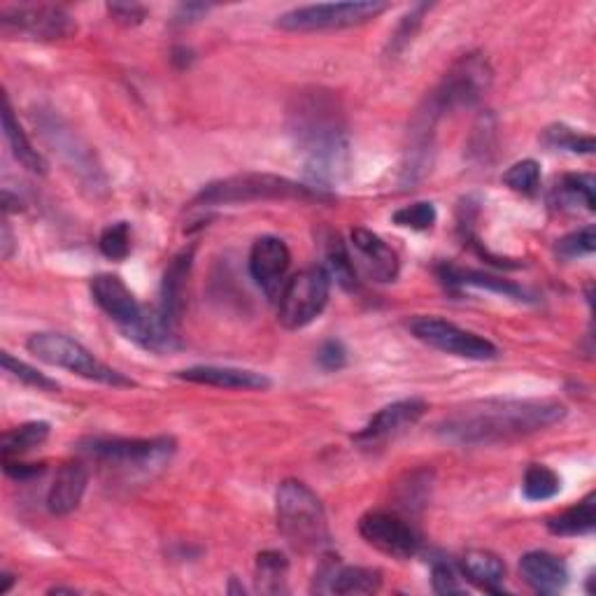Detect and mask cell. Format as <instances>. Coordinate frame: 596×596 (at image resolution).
Wrapping results in <instances>:
<instances>
[{
  "mask_svg": "<svg viewBox=\"0 0 596 596\" xmlns=\"http://www.w3.org/2000/svg\"><path fill=\"white\" fill-rule=\"evenodd\" d=\"M540 142L550 150L559 152H571V154H594V138L577 133L575 129L566 124H552L540 136Z\"/></svg>",
  "mask_w": 596,
  "mask_h": 596,
  "instance_id": "d6a6232c",
  "label": "cell"
},
{
  "mask_svg": "<svg viewBox=\"0 0 596 596\" xmlns=\"http://www.w3.org/2000/svg\"><path fill=\"white\" fill-rule=\"evenodd\" d=\"M3 131H5V138H8V144H10L14 159L20 161L26 171H31L35 175H47V171H49L47 159L33 148V142L28 140V136L22 129V124L16 121V117H14V110H12L8 96H5V107H3Z\"/></svg>",
  "mask_w": 596,
  "mask_h": 596,
  "instance_id": "4316f807",
  "label": "cell"
},
{
  "mask_svg": "<svg viewBox=\"0 0 596 596\" xmlns=\"http://www.w3.org/2000/svg\"><path fill=\"white\" fill-rule=\"evenodd\" d=\"M519 573L525 577V583L538 594H559L569 585L566 564L546 550H534L522 557Z\"/></svg>",
  "mask_w": 596,
  "mask_h": 596,
  "instance_id": "7402d4cb",
  "label": "cell"
},
{
  "mask_svg": "<svg viewBox=\"0 0 596 596\" xmlns=\"http://www.w3.org/2000/svg\"><path fill=\"white\" fill-rule=\"evenodd\" d=\"M566 418L554 399H484L457 408L439 424V433L457 445H496L527 439Z\"/></svg>",
  "mask_w": 596,
  "mask_h": 596,
  "instance_id": "7a4b0ae2",
  "label": "cell"
},
{
  "mask_svg": "<svg viewBox=\"0 0 596 596\" xmlns=\"http://www.w3.org/2000/svg\"><path fill=\"white\" fill-rule=\"evenodd\" d=\"M210 10V5H203V3H187V5H179L177 8V14H175V24H194L201 20V16Z\"/></svg>",
  "mask_w": 596,
  "mask_h": 596,
  "instance_id": "bcb514c9",
  "label": "cell"
},
{
  "mask_svg": "<svg viewBox=\"0 0 596 596\" xmlns=\"http://www.w3.org/2000/svg\"><path fill=\"white\" fill-rule=\"evenodd\" d=\"M594 527H596L594 494L548 519V531L554 536H585L592 534Z\"/></svg>",
  "mask_w": 596,
  "mask_h": 596,
  "instance_id": "f1b7e54d",
  "label": "cell"
},
{
  "mask_svg": "<svg viewBox=\"0 0 596 596\" xmlns=\"http://www.w3.org/2000/svg\"><path fill=\"white\" fill-rule=\"evenodd\" d=\"M98 247L107 259L121 261L131 255V224L129 222H115L110 226H105Z\"/></svg>",
  "mask_w": 596,
  "mask_h": 596,
  "instance_id": "8d00e7d4",
  "label": "cell"
},
{
  "mask_svg": "<svg viewBox=\"0 0 596 596\" xmlns=\"http://www.w3.org/2000/svg\"><path fill=\"white\" fill-rule=\"evenodd\" d=\"M89 468L84 461H66L47 492V511L57 517H66L80 509L86 494Z\"/></svg>",
  "mask_w": 596,
  "mask_h": 596,
  "instance_id": "ffe728a7",
  "label": "cell"
},
{
  "mask_svg": "<svg viewBox=\"0 0 596 596\" xmlns=\"http://www.w3.org/2000/svg\"><path fill=\"white\" fill-rule=\"evenodd\" d=\"M439 278L445 287L453 289H461V287H478V289H487V292L501 294L505 299H515V301H531V294L527 292L525 287H519L511 280H501L496 276L482 273V270H471V268H459L453 264H443L439 268Z\"/></svg>",
  "mask_w": 596,
  "mask_h": 596,
  "instance_id": "cb8c5ba5",
  "label": "cell"
},
{
  "mask_svg": "<svg viewBox=\"0 0 596 596\" xmlns=\"http://www.w3.org/2000/svg\"><path fill=\"white\" fill-rule=\"evenodd\" d=\"M492 78V66L482 54H466V57L455 61L453 68L445 72L441 84L433 89L420 113L439 124L445 113L474 107L490 92Z\"/></svg>",
  "mask_w": 596,
  "mask_h": 596,
  "instance_id": "8992f818",
  "label": "cell"
},
{
  "mask_svg": "<svg viewBox=\"0 0 596 596\" xmlns=\"http://www.w3.org/2000/svg\"><path fill=\"white\" fill-rule=\"evenodd\" d=\"M289 266H292V252L278 236H261L249 249V276L268 299H278L287 282Z\"/></svg>",
  "mask_w": 596,
  "mask_h": 596,
  "instance_id": "5bb4252c",
  "label": "cell"
},
{
  "mask_svg": "<svg viewBox=\"0 0 596 596\" xmlns=\"http://www.w3.org/2000/svg\"><path fill=\"white\" fill-rule=\"evenodd\" d=\"M177 327L179 324L171 322L159 308L150 311L142 308V315L131 324V327H126L121 331L126 334V338H131L148 352L171 354L183 350V340H179Z\"/></svg>",
  "mask_w": 596,
  "mask_h": 596,
  "instance_id": "d6986e66",
  "label": "cell"
},
{
  "mask_svg": "<svg viewBox=\"0 0 596 596\" xmlns=\"http://www.w3.org/2000/svg\"><path fill=\"white\" fill-rule=\"evenodd\" d=\"M596 249V229L594 224H587L583 229H577L569 236L557 241V255L562 259H581L594 255Z\"/></svg>",
  "mask_w": 596,
  "mask_h": 596,
  "instance_id": "f35d334b",
  "label": "cell"
},
{
  "mask_svg": "<svg viewBox=\"0 0 596 596\" xmlns=\"http://www.w3.org/2000/svg\"><path fill=\"white\" fill-rule=\"evenodd\" d=\"M0 364H3L5 373H10L14 381H20L28 387H35L38 392H59L61 389V385L57 381H51L49 375L28 366L26 361L14 359L10 352H3V357H0Z\"/></svg>",
  "mask_w": 596,
  "mask_h": 596,
  "instance_id": "e575fe53",
  "label": "cell"
},
{
  "mask_svg": "<svg viewBox=\"0 0 596 596\" xmlns=\"http://www.w3.org/2000/svg\"><path fill=\"white\" fill-rule=\"evenodd\" d=\"M0 249H3V259H10L14 255V236H12V229H10V222H8V214L3 220V236H0Z\"/></svg>",
  "mask_w": 596,
  "mask_h": 596,
  "instance_id": "7dc6e473",
  "label": "cell"
},
{
  "mask_svg": "<svg viewBox=\"0 0 596 596\" xmlns=\"http://www.w3.org/2000/svg\"><path fill=\"white\" fill-rule=\"evenodd\" d=\"M191 49H187V47H177L175 51H173V61H179V66H189L191 63Z\"/></svg>",
  "mask_w": 596,
  "mask_h": 596,
  "instance_id": "c3c4849f",
  "label": "cell"
},
{
  "mask_svg": "<svg viewBox=\"0 0 596 596\" xmlns=\"http://www.w3.org/2000/svg\"><path fill=\"white\" fill-rule=\"evenodd\" d=\"M3 35H26L31 40L57 43L78 31L72 16L59 5H12L0 10Z\"/></svg>",
  "mask_w": 596,
  "mask_h": 596,
  "instance_id": "8fae6325",
  "label": "cell"
},
{
  "mask_svg": "<svg viewBox=\"0 0 596 596\" xmlns=\"http://www.w3.org/2000/svg\"><path fill=\"white\" fill-rule=\"evenodd\" d=\"M431 587L436 594H464L466 585L461 583V569L453 562H436L431 569Z\"/></svg>",
  "mask_w": 596,
  "mask_h": 596,
  "instance_id": "b9f144b4",
  "label": "cell"
},
{
  "mask_svg": "<svg viewBox=\"0 0 596 596\" xmlns=\"http://www.w3.org/2000/svg\"><path fill=\"white\" fill-rule=\"evenodd\" d=\"M324 245V270H327L331 282L336 280L342 289L348 292H357L359 289V278H357V266L350 255L348 245L342 243V238L334 231H327V236L322 238Z\"/></svg>",
  "mask_w": 596,
  "mask_h": 596,
  "instance_id": "484cf974",
  "label": "cell"
},
{
  "mask_svg": "<svg viewBox=\"0 0 596 596\" xmlns=\"http://www.w3.org/2000/svg\"><path fill=\"white\" fill-rule=\"evenodd\" d=\"M92 296L98 308L119 324V329L131 327V324L142 315V305L119 276L113 273L96 276L92 280Z\"/></svg>",
  "mask_w": 596,
  "mask_h": 596,
  "instance_id": "ac0fdd59",
  "label": "cell"
},
{
  "mask_svg": "<svg viewBox=\"0 0 596 596\" xmlns=\"http://www.w3.org/2000/svg\"><path fill=\"white\" fill-rule=\"evenodd\" d=\"M410 334L422 340L424 346L441 350L445 354L471 359V361H492L499 357V348L492 340H487L474 331H466L457 324L441 317H412L408 322Z\"/></svg>",
  "mask_w": 596,
  "mask_h": 596,
  "instance_id": "30bf717a",
  "label": "cell"
},
{
  "mask_svg": "<svg viewBox=\"0 0 596 596\" xmlns=\"http://www.w3.org/2000/svg\"><path fill=\"white\" fill-rule=\"evenodd\" d=\"M461 575H466L482 592L501 594L505 581L503 559L490 550H471L461 559Z\"/></svg>",
  "mask_w": 596,
  "mask_h": 596,
  "instance_id": "d4e9b609",
  "label": "cell"
},
{
  "mask_svg": "<svg viewBox=\"0 0 596 596\" xmlns=\"http://www.w3.org/2000/svg\"><path fill=\"white\" fill-rule=\"evenodd\" d=\"M3 471L12 480L28 482V480L40 478L45 474V464H24L20 459H3Z\"/></svg>",
  "mask_w": 596,
  "mask_h": 596,
  "instance_id": "f6af8a7d",
  "label": "cell"
},
{
  "mask_svg": "<svg viewBox=\"0 0 596 596\" xmlns=\"http://www.w3.org/2000/svg\"><path fill=\"white\" fill-rule=\"evenodd\" d=\"M0 581H3V583H0V594H8L12 589V585L16 583V577L12 573L3 571V573H0Z\"/></svg>",
  "mask_w": 596,
  "mask_h": 596,
  "instance_id": "681fc988",
  "label": "cell"
},
{
  "mask_svg": "<svg viewBox=\"0 0 596 596\" xmlns=\"http://www.w3.org/2000/svg\"><path fill=\"white\" fill-rule=\"evenodd\" d=\"M429 10V5H414L404 20L399 22V26H396L392 40H389V51L392 54H401L414 38V33H418L420 24H422V16L424 12Z\"/></svg>",
  "mask_w": 596,
  "mask_h": 596,
  "instance_id": "60d3db41",
  "label": "cell"
},
{
  "mask_svg": "<svg viewBox=\"0 0 596 596\" xmlns=\"http://www.w3.org/2000/svg\"><path fill=\"white\" fill-rule=\"evenodd\" d=\"M257 201H334V194L311 187L308 183H296V179L268 175V173H243L217 179L201 189L194 198L198 208L214 206H238V203H257Z\"/></svg>",
  "mask_w": 596,
  "mask_h": 596,
  "instance_id": "3957f363",
  "label": "cell"
},
{
  "mask_svg": "<svg viewBox=\"0 0 596 596\" xmlns=\"http://www.w3.org/2000/svg\"><path fill=\"white\" fill-rule=\"evenodd\" d=\"M383 585V573L366 566H346L327 557L315 573L313 592L319 594H373Z\"/></svg>",
  "mask_w": 596,
  "mask_h": 596,
  "instance_id": "2e32d148",
  "label": "cell"
},
{
  "mask_svg": "<svg viewBox=\"0 0 596 596\" xmlns=\"http://www.w3.org/2000/svg\"><path fill=\"white\" fill-rule=\"evenodd\" d=\"M424 412H426V401L422 399H404V401L389 404L383 410H377L371 418V422L354 433L352 441L364 447L381 445L394 436H399L401 431L410 429L412 424H418Z\"/></svg>",
  "mask_w": 596,
  "mask_h": 596,
  "instance_id": "9a60e30c",
  "label": "cell"
},
{
  "mask_svg": "<svg viewBox=\"0 0 596 596\" xmlns=\"http://www.w3.org/2000/svg\"><path fill=\"white\" fill-rule=\"evenodd\" d=\"M494 148H496V121L490 113H487L474 126L471 154L478 156L480 161H490V156L496 152Z\"/></svg>",
  "mask_w": 596,
  "mask_h": 596,
  "instance_id": "ab89813d",
  "label": "cell"
},
{
  "mask_svg": "<svg viewBox=\"0 0 596 596\" xmlns=\"http://www.w3.org/2000/svg\"><path fill=\"white\" fill-rule=\"evenodd\" d=\"M359 534L371 548L394 559H410L420 552L422 546V538L414 527L408 525L401 515L387 511H371L361 515Z\"/></svg>",
  "mask_w": 596,
  "mask_h": 596,
  "instance_id": "4fadbf2b",
  "label": "cell"
},
{
  "mask_svg": "<svg viewBox=\"0 0 596 596\" xmlns=\"http://www.w3.org/2000/svg\"><path fill=\"white\" fill-rule=\"evenodd\" d=\"M389 5L381 0H357V3H317L301 5L278 16V26L292 33H313V31H340L369 24L377 20Z\"/></svg>",
  "mask_w": 596,
  "mask_h": 596,
  "instance_id": "9c48e42d",
  "label": "cell"
},
{
  "mask_svg": "<svg viewBox=\"0 0 596 596\" xmlns=\"http://www.w3.org/2000/svg\"><path fill=\"white\" fill-rule=\"evenodd\" d=\"M191 266H194V245L189 249L179 252V255L171 261V266L164 273V282H161L159 311L175 324H179V317H183V311H185V294H187V282L191 276Z\"/></svg>",
  "mask_w": 596,
  "mask_h": 596,
  "instance_id": "603a6c76",
  "label": "cell"
},
{
  "mask_svg": "<svg viewBox=\"0 0 596 596\" xmlns=\"http://www.w3.org/2000/svg\"><path fill=\"white\" fill-rule=\"evenodd\" d=\"M47 439H49L47 422L22 424L3 433V439H0V455H3V459H20L22 455L31 453V449L40 447Z\"/></svg>",
  "mask_w": 596,
  "mask_h": 596,
  "instance_id": "f546056e",
  "label": "cell"
},
{
  "mask_svg": "<svg viewBox=\"0 0 596 596\" xmlns=\"http://www.w3.org/2000/svg\"><path fill=\"white\" fill-rule=\"evenodd\" d=\"M287 124L308 185L331 194L350 168L348 119L336 94L319 86L303 89L289 105Z\"/></svg>",
  "mask_w": 596,
  "mask_h": 596,
  "instance_id": "6da1fadb",
  "label": "cell"
},
{
  "mask_svg": "<svg viewBox=\"0 0 596 596\" xmlns=\"http://www.w3.org/2000/svg\"><path fill=\"white\" fill-rule=\"evenodd\" d=\"M175 377L194 385L238 389V392H264L270 387V381L264 373L233 369V366H191L185 371H177Z\"/></svg>",
  "mask_w": 596,
  "mask_h": 596,
  "instance_id": "44dd1931",
  "label": "cell"
},
{
  "mask_svg": "<svg viewBox=\"0 0 596 596\" xmlns=\"http://www.w3.org/2000/svg\"><path fill=\"white\" fill-rule=\"evenodd\" d=\"M26 350L35 359L45 361V364L75 373L84 377V381L101 383L107 387H136L131 377L103 364L101 359H96L84 346H80L78 340L63 334H33L26 340Z\"/></svg>",
  "mask_w": 596,
  "mask_h": 596,
  "instance_id": "52a82bcc",
  "label": "cell"
},
{
  "mask_svg": "<svg viewBox=\"0 0 596 596\" xmlns=\"http://www.w3.org/2000/svg\"><path fill=\"white\" fill-rule=\"evenodd\" d=\"M276 515L282 538L301 554H319L329 548V519L319 496L308 484L284 480L276 494Z\"/></svg>",
  "mask_w": 596,
  "mask_h": 596,
  "instance_id": "277c9868",
  "label": "cell"
},
{
  "mask_svg": "<svg viewBox=\"0 0 596 596\" xmlns=\"http://www.w3.org/2000/svg\"><path fill=\"white\" fill-rule=\"evenodd\" d=\"M107 14L110 20L119 26H140L144 20H148V8H142L138 3H107Z\"/></svg>",
  "mask_w": 596,
  "mask_h": 596,
  "instance_id": "ee69618b",
  "label": "cell"
},
{
  "mask_svg": "<svg viewBox=\"0 0 596 596\" xmlns=\"http://www.w3.org/2000/svg\"><path fill=\"white\" fill-rule=\"evenodd\" d=\"M80 453L126 476H152L164 468L177 449L173 436L156 439H86Z\"/></svg>",
  "mask_w": 596,
  "mask_h": 596,
  "instance_id": "5b68a950",
  "label": "cell"
},
{
  "mask_svg": "<svg viewBox=\"0 0 596 596\" xmlns=\"http://www.w3.org/2000/svg\"><path fill=\"white\" fill-rule=\"evenodd\" d=\"M317 364L329 371V373H336L340 369L348 366V350L346 346H342L340 340L331 338V340H324L319 350H317Z\"/></svg>",
  "mask_w": 596,
  "mask_h": 596,
  "instance_id": "7bdbcfd3",
  "label": "cell"
},
{
  "mask_svg": "<svg viewBox=\"0 0 596 596\" xmlns=\"http://www.w3.org/2000/svg\"><path fill=\"white\" fill-rule=\"evenodd\" d=\"M552 201L559 208L566 210H577V206H583L585 210L596 208V179L594 175L587 173H569L564 175L552 189Z\"/></svg>",
  "mask_w": 596,
  "mask_h": 596,
  "instance_id": "83f0119b",
  "label": "cell"
},
{
  "mask_svg": "<svg viewBox=\"0 0 596 596\" xmlns=\"http://www.w3.org/2000/svg\"><path fill=\"white\" fill-rule=\"evenodd\" d=\"M431 492V474L412 471L404 482L396 484V503L408 513H418L426 505V496Z\"/></svg>",
  "mask_w": 596,
  "mask_h": 596,
  "instance_id": "836d02e7",
  "label": "cell"
},
{
  "mask_svg": "<svg viewBox=\"0 0 596 596\" xmlns=\"http://www.w3.org/2000/svg\"><path fill=\"white\" fill-rule=\"evenodd\" d=\"M436 220H439L436 206L429 203V201L410 203L392 214V222L396 226L412 229V231H429V229H433V224H436Z\"/></svg>",
  "mask_w": 596,
  "mask_h": 596,
  "instance_id": "74e56055",
  "label": "cell"
},
{
  "mask_svg": "<svg viewBox=\"0 0 596 596\" xmlns=\"http://www.w3.org/2000/svg\"><path fill=\"white\" fill-rule=\"evenodd\" d=\"M522 492L529 501H550L562 492V478L546 464H531L522 480Z\"/></svg>",
  "mask_w": 596,
  "mask_h": 596,
  "instance_id": "1f68e13d",
  "label": "cell"
},
{
  "mask_svg": "<svg viewBox=\"0 0 596 596\" xmlns=\"http://www.w3.org/2000/svg\"><path fill=\"white\" fill-rule=\"evenodd\" d=\"M503 185L525 196H534L540 189V164L534 159L517 161L503 173Z\"/></svg>",
  "mask_w": 596,
  "mask_h": 596,
  "instance_id": "d590c367",
  "label": "cell"
},
{
  "mask_svg": "<svg viewBox=\"0 0 596 596\" xmlns=\"http://www.w3.org/2000/svg\"><path fill=\"white\" fill-rule=\"evenodd\" d=\"M331 296V278L322 266L305 268L292 276L278 294V322L289 331L305 329L313 324Z\"/></svg>",
  "mask_w": 596,
  "mask_h": 596,
  "instance_id": "ba28073f",
  "label": "cell"
},
{
  "mask_svg": "<svg viewBox=\"0 0 596 596\" xmlns=\"http://www.w3.org/2000/svg\"><path fill=\"white\" fill-rule=\"evenodd\" d=\"M289 562L278 550H266L257 554V589L261 594H284L287 592Z\"/></svg>",
  "mask_w": 596,
  "mask_h": 596,
  "instance_id": "4dcf8cb0",
  "label": "cell"
},
{
  "mask_svg": "<svg viewBox=\"0 0 596 596\" xmlns=\"http://www.w3.org/2000/svg\"><path fill=\"white\" fill-rule=\"evenodd\" d=\"M40 129H43V136L47 138V142L54 148V152L61 154L66 166L78 175V179L86 189H92L94 194L107 189L105 175L94 161L92 148H86V144L78 138V133L72 131L70 126H66L57 115H43Z\"/></svg>",
  "mask_w": 596,
  "mask_h": 596,
  "instance_id": "7c38bea8",
  "label": "cell"
},
{
  "mask_svg": "<svg viewBox=\"0 0 596 596\" xmlns=\"http://www.w3.org/2000/svg\"><path fill=\"white\" fill-rule=\"evenodd\" d=\"M350 243L354 249V261L361 264L366 273L377 282H394L399 278V255L369 229H352Z\"/></svg>",
  "mask_w": 596,
  "mask_h": 596,
  "instance_id": "e0dca14e",
  "label": "cell"
}]
</instances>
